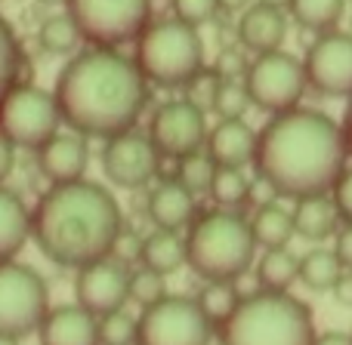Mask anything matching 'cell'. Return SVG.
<instances>
[{"mask_svg": "<svg viewBox=\"0 0 352 345\" xmlns=\"http://www.w3.org/2000/svg\"><path fill=\"white\" fill-rule=\"evenodd\" d=\"M349 145L343 127L316 108L272 115L256 133V176L281 198L331 194L346 170Z\"/></svg>", "mask_w": 352, "mask_h": 345, "instance_id": "1", "label": "cell"}, {"mask_svg": "<svg viewBox=\"0 0 352 345\" xmlns=\"http://www.w3.org/2000/svg\"><path fill=\"white\" fill-rule=\"evenodd\" d=\"M62 123L87 139H111L136 127L148 102V80L136 59L111 47L72 56L56 80Z\"/></svg>", "mask_w": 352, "mask_h": 345, "instance_id": "2", "label": "cell"}, {"mask_svg": "<svg viewBox=\"0 0 352 345\" xmlns=\"http://www.w3.org/2000/svg\"><path fill=\"white\" fill-rule=\"evenodd\" d=\"M121 228L124 216L111 191L87 179L50 185L31 216V237L41 253L74 272L109 259Z\"/></svg>", "mask_w": 352, "mask_h": 345, "instance_id": "3", "label": "cell"}, {"mask_svg": "<svg viewBox=\"0 0 352 345\" xmlns=\"http://www.w3.org/2000/svg\"><path fill=\"white\" fill-rule=\"evenodd\" d=\"M312 311L291 293L256 290L217 327L219 345H312Z\"/></svg>", "mask_w": 352, "mask_h": 345, "instance_id": "4", "label": "cell"}, {"mask_svg": "<svg viewBox=\"0 0 352 345\" xmlns=\"http://www.w3.org/2000/svg\"><path fill=\"white\" fill-rule=\"evenodd\" d=\"M256 241L250 222L232 210L204 213L192 222L186 237V262L204 281H238L256 256Z\"/></svg>", "mask_w": 352, "mask_h": 345, "instance_id": "5", "label": "cell"}, {"mask_svg": "<svg viewBox=\"0 0 352 345\" xmlns=\"http://www.w3.org/2000/svg\"><path fill=\"white\" fill-rule=\"evenodd\" d=\"M136 65L146 80L158 86H186V80L204 68V40L198 28L173 16L148 22V28L140 34Z\"/></svg>", "mask_w": 352, "mask_h": 345, "instance_id": "6", "label": "cell"}, {"mask_svg": "<svg viewBox=\"0 0 352 345\" xmlns=\"http://www.w3.org/2000/svg\"><path fill=\"white\" fill-rule=\"evenodd\" d=\"M65 6L87 43L111 49L140 40L152 16V0H68Z\"/></svg>", "mask_w": 352, "mask_h": 345, "instance_id": "7", "label": "cell"}, {"mask_svg": "<svg viewBox=\"0 0 352 345\" xmlns=\"http://www.w3.org/2000/svg\"><path fill=\"white\" fill-rule=\"evenodd\" d=\"M62 111L50 90L19 84L0 105V133L16 148H41L59 133Z\"/></svg>", "mask_w": 352, "mask_h": 345, "instance_id": "8", "label": "cell"}, {"mask_svg": "<svg viewBox=\"0 0 352 345\" xmlns=\"http://www.w3.org/2000/svg\"><path fill=\"white\" fill-rule=\"evenodd\" d=\"M136 345H210L217 327L201 311L198 299L167 293L136 318Z\"/></svg>", "mask_w": 352, "mask_h": 345, "instance_id": "9", "label": "cell"}, {"mask_svg": "<svg viewBox=\"0 0 352 345\" xmlns=\"http://www.w3.org/2000/svg\"><path fill=\"white\" fill-rule=\"evenodd\" d=\"M50 311V293L43 278L28 265L0 262V336L22 340L41 330Z\"/></svg>", "mask_w": 352, "mask_h": 345, "instance_id": "10", "label": "cell"}, {"mask_svg": "<svg viewBox=\"0 0 352 345\" xmlns=\"http://www.w3.org/2000/svg\"><path fill=\"white\" fill-rule=\"evenodd\" d=\"M244 86H248L250 105L269 111V115H285L300 105L309 80H306V68L297 56L272 49V53H260L248 65Z\"/></svg>", "mask_w": 352, "mask_h": 345, "instance_id": "11", "label": "cell"}, {"mask_svg": "<svg viewBox=\"0 0 352 345\" xmlns=\"http://www.w3.org/2000/svg\"><path fill=\"white\" fill-rule=\"evenodd\" d=\"M207 111L195 108L188 99H170L152 115L148 139L161 152V158L182 160L207 148Z\"/></svg>", "mask_w": 352, "mask_h": 345, "instance_id": "12", "label": "cell"}, {"mask_svg": "<svg viewBox=\"0 0 352 345\" xmlns=\"http://www.w3.org/2000/svg\"><path fill=\"white\" fill-rule=\"evenodd\" d=\"M306 80L331 99H352V34L324 31L303 59Z\"/></svg>", "mask_w": 352, "mask_h": 345, "instance_id": "13", "label": "cell"}, {"mask_svg": "<svg viewBox=\"0 0 352 345\" xmlns=\"http://www.w3.org/2000/svg\"><path fill=\"white\" fill-rule=\"evenodd\" d=\"M161 170V152L155 142L142 133H127L105 139L102 148V173L111 185L118 188H142L158 176Z\"/></svg>", "mask_w": 352, "mask_h": 345, "instance_id": "14", "label": "cell"}, {"mask_svg": "<svg viewBox=\"0 0 352 345\" xmlns=\"http://www.w3.org/2000/svg\"><path fill=\"white\" fill-rule=\"evenodd\" d=\"M78 305L87 309L93 318H105L111 311H121L130 299V272L118 259H99L78 268L74 281Z\"/></svg>", "mask_w": 352, "mask_h": 345, "instance_id": "15", "label": "cell"}, {"mask_svg": "<svg viewBox=\"0 0 352 345\" xmlns=\"http://www.w3.org/2000/svg\"><path fill=\"white\" fill-rule=\"evenodd\" d=\"M90 164V148L80 133H56L47 145L37 148V167L50 185H65V182L84 179Z\"/></svg>", "mask_w": 352, "mask_h": 345, "instance_id": "16", "label": "cell"}, {"mask_svg": "<svg viewBox=\"0 0 352 345\" xmlns=\"http://www.w3.org/2000/svg\"><path fill=\"white\" fill-rule=\"evenodd\" d=\"M41 345H99V318L87 309L59 305L41 324Z\"/></svg>", "mask_w": 352, "mask_h": 345, "instance_id": "17", "label": "cell"}, {"mask_svg": "<svg viewBox=\"0 0 352 345\" xmlns=\"http://www.w3.org/2000/svg\"><path fill=\"white\" fill-rule=\"evenodd\" d=\"M285 37H287L285 10H275V6H266V3H254L238 19V40H241L244 49H250V53H256V56L281 49Z\"/></svg>", "mask_w": 352, "mask_h": 345, "instance_id": "18", "label": "cell"}, {"mask_svg": "<svg viewBox=\"0 0 352 345\" xmlns=\"http://www.w3.org/2000/svg\"><path fill=\"white\" fill-rule=\"evenodd\" d=\"M207 154L217 160V167L244 170L256 158V130L241 121H219L207 133Z\"/></svg>", "mask_w": 352, "mask_h": 345, "instance_id": "19", "label": "cell"}, {"mask_svg": "<svg viewBox=\"0 0 352 345\" xmlns=\"http://www.w3.org/2000/svg\"><path fill=\"white\" fill-rule=\"evenodd\" d=\"M148 219L155 222V228L164 231H179L186 225H192L195 219V194L188 188H182L176 179H167L161 185H155V191L148 194Z\"/></svg>", "mask_w": 352, "mask_h": 345, "instance_id": "20", "label": "cell"}, {"mask_svg": "<svg viewBox=\"0 0 352 345\" xmlns=\"http://www.w3.org/2000/svg\"><path fill=\"white\" fill-rule=\"evenodd\" d=\"M343 219L337 213V204L331 194H316V198H303L297 200L294 210V228L300 237L306 241H328L340 231Z\"/></svg>", "mask_w": 352, "mask_h": 345, "instance_id": "21", "label": "cell"}, {"mask_svg": "<svg viewBox=\"0 0 352 345\" xmlns=\"http://www.w3.org/2000/svg\"><path fill=\"white\" fill-rule=\"evenodd\" d=\"M31 235V213L22 198L0 185V262H10Z\"/></svg>", "mask_w": 352, "mask_h": 345, "instance_id": "22", "label": "cell"}, {"mask_svg": "<svg viewBox=\"0 0 352 345\" xmlns=\"http://www.w3.org/2000/svg\"><path fill=\"white\" fill-rule=\"evenodd\" d=\"M250 235H254L256 247H263V250H285L297 237L294 213L278 204L260 206L254 213V219H250Z\"/></svg>", "mask_w": 352, "mask_h": 345, "instance_id": "23", "label": "cell"}, {"mask_svg": "<svg viewBox=\"0 0 352 345\" xmlns=\"http://www.w3.org/2000/svg\"><path fill=\"white\" fill-rule=\"evenodd\" d=\"M142 268H152L158 274H173L176 268H182L186 262V241L176 231H152L142 237Z\"/></svg>", "mask_w": 352, "mask_h": 345, "instance_id": "24", "label": "cell"}, {"mask_svg": "<svg viewBox=\"0 0 352 345\" xmlns=\"http://www.w3.org/2000/svg\"><path fill=\"white\" fill-rule=\"evenodd\" d=\"M343 274L346 268L334 250H309L300 259V284L309 287L312 293H331Z\"/></svg>", "mask_w": 352, "mask_h": 345, "instance_id": "25", "label": "cell"}, {"mask_svg": "<svg viewBox=\"0 0 352 345\" xmlns=\"http://www.w3.org/2000/svg\"><path fill=\"white\" fill-rule=\"evenodd\" d=\"M256 281H260V290L287 293L300 281V259L287 247L285 250H266L260 265H256Z\"/></svg>", "mask_w": 352, "mask_h": 345, "instance_id": "26", "label": "cell"}, {"mask_svg": "<svg viewBox=\"0 0 352 345\" xmlns=\"http://www.w3.org/2000/svg\"><path fill=\"white\" fill-rule=\"evenodd\" d=\"M291 16L297 19V25H303L306 31H334L337 22L343 19L346 0H291Z\"/></svg>", "mask_w": 352, "mask_h": 345, "instance_id": "27", "label": "cell"}, {"mask_svg": "<svg viewBox=\"0 0 352 345\" xmlns=\"http://www.w3.org/2000/svg\"><path fill=\"white\" fill-rule=\"evenodd\" d=\"M195 299H198L201 311L210 318L213 327H219V324L238 309L241 293H238V281H204V290Z\"/></svg>", "mask_w": 352, "mask_h": 345, "instance_id": "28", "label": "cell"}, {"mask_svg": "<svg viewBox=\"0 0 352 345\" xmlns=\"http://www.w3.org/2000/svg\"><path fill=\"white\" fill-rule=\"evenodd\" d=\"M37 40H41V47L53 56H74L84 37H80L74 19L68 16V12H62V16H50L47 22L41 25Z\"/></svg>", "mask_w": 352, "mask_h": 345, "instance_id": "29", "label": "cell"}, {"mask_svg": "<svg viewBox=\"0 0 352 345\" xmlns=\"http://www.w3.org/2000/svg\"><path fill=\"white\" fill-rule=\"evenodd\" d=\"M19 74H22V47L16 40L12 25L0 16V105L12 86H19Z\"/></svg>", "mask_w": 352, "mask_h": 345, "instance_id": "30", "label": "cell"}, {"mask_svg": "<svg viewBox=\"0 0 352 345\" xmlns=\"http://www.w3.org/2000/svg\"><path fill=\"white\" fill-rule=\"evenodd\" d=\"M210 198L219 204V210H238L250 200V182L241 170H232V167H219L213 176L210 185Z\"/></svg>", "mask_w": 352, "mask_h": 345, "instance_id": "31", "label": "cell"}, {"mask_svg": "<svg viewBox=\"0 0 352 345\" xmlns=\"http://www.w3.org/2000/svg\"><path fill=\"white\" fill-rule=\"evenodd\" d=\"M217 160L210 158L207 152H195L188 158L176 160V173H179V185L188 188L192 194H210V185H213V176H217Z\"/></svg>", "mask_w": 352, "mask_h": 345, "instance_id": "32", "label": "cell"}, {"mask_svg": "<svg viewBox=\"0 0 352 345\" xmlns=\"http://www.w3.org/2000/svg\"><path fill=\"white\" fill-rule=\"evenodd\" d=\"M223 74L217 68H201L198 74L186 80V99L201 111H213V102H217V93L223 86Z\"/></svg>", "mask_w": 352, "mask_h": 345, "instance_id": "33", "label": "cell"}, {"mask_svg": "<svg viewBox=\"0 0 352 345\" xmlns=\"http://www.w3.org/2000/svg\"><path fill=\"white\" fill-rule=\"evenodd\" d=\"M248 108H250V96L244 80H223V86L217 93V102H213V115L219 121H241Z\"/></svg>", "mask_w": 352, "mask_h": 345, "instance_id": "34", "label": "cell"}, {"mask_svg": "<svg viewBox=\"0 0 352 345\" xmlns=\"http://www.w3.org/2000/svg\"><path fill=\"white\" fill-rule=\"evenodd\" d=\"M167 296V281L164 274L152 272V268H140V272H130V302H136L140 309H148L158 299Z\"/></svg>", "mask_w": 352, "mask_h": 345, "instance_id": "35", "label": "cell"}, {"mask_svg": "<svg viewBox=\"0 0 352 345\" xmlns=\"http://www.w3.org/2000/svg\"><path fill=\"white\" fill-rule=\"evenodd\" d=\"M136 318H130L124 309L99 318V345H136Z\"/></svg>", "mask_w": 352, "mask_h": 345, "instance_id": "36", "label": "cell"}, {"mask_svg": "<svg viewBox=\"0 0 352 345\" xmlns=\"http://www.w3.org/2000/svg\"><path fill=\"white\" fill-rule=\"evenodd\" d=\"M170 6H173V19L192 25V28L207 25L219 12V0H170Z\"/></svg>", "mask_w": 352, "mask_h": 345, "instance_id": "37", "label": "cell"}, {"mask_svg": "<svg viewBox=\"0 0 352 345\" xmlns=\"http://www.w3.org/2000/svg\"><path fill=\"white\" fill-rule=\"evenodd\" d=\"M111 259H118L121 265H133V262H140L142 259V237L133 235V231L121 228L115 247H111Z\"/></svg>", "mask_w": 352, "mask_h": 345, "instance_id": "38", "label": "cell"}, {"mask_svg": "<svg viewBox=\"0 0 352 345\" xmlns=\"http://www.w3.org/2000/svg\"><path fill=\"white\" fill-rule=\"evenodd\" d=\"M331 198H334L343 225H352V170H343V176L334 185V191H331Z\"/></svg>", "mask_w": 352, "mask_h": 345, "instance_id": "39", "label": "cell"}, {"mask_svg": "<svg viewBox=\"0 0 352 345\" xmlns=\"http://www.w3.org/2000/svg\"><path fill=\"white\" fill-rule=\"evenodd\" d=\"M248 65H250V62L244 59L238 49H223L213 68H217L226 80H238V78H244V74H248Z\"/></svg>", "mask_w": 352, "mask_h": 345, "instance_id": "40", "label": "cell"}, {"mask_svg": "<svg viewBox=\"0 0 352 345\" xmlns=\"http://www.w3.org/2000/svg\"><path fill=\"white\" fill-rule=\"evenodd\" d=\"M334 253L340 256L343 268L352 272V225H343L340 231H337V241H334Z\"/></svg>", "mask_w": 352, "mask_h": 345, "instance_id": "41", "label": "cell"}, {"mask_svg": "<svg viewBox=\"0 0 352 345\" xmlns=\"http://www.w3.org/2000/svg\"><path fill=\"white\" fill-rule=\"evenodd\" d=\"M12 167H16V145H12V142L0 133V185L10 179Z\"/></svg>", "mask_w": 352, "mask_h": 345, "instance_id": "42", "label": "cell"}, {"mask_svg": "<svg viewBox=\"0 0 352 345\" xmlns=\"http://www.w3.org/2000/svg\"><path fill=\"white\" fill-rule=\"evenodd\" d=\"M337 296V302H343V305H352V272H346L340 281H337V287L331 290Z\"/></svg>", "mask_w": 352, "mask_h": 345, "instance_id": "43", "label": "cell"}, {"mask_svg": "<svg viewBox=\"0 0 352 345\" xmlns=\"http://www.w3.org/2000/svg\"><path fill=\"white\" fill-rule=\"evenodd\" d=\"M312 345H352V336L349 333H340V330H328V333L316 336Z\"/></svg>", "mask_w": 352, "mask_h": 345, "instance_id": "44", "label": "cell"}, {"mask_svg": "<svg viewBox=\"0 0 352 345\" xmlns=\"http://www.w3.org/2000/svg\"><path fill=\"white\" fill-rule=\"evenodd\" d=\"M250 6V0H219V10L223 12H244Z\"/></svg>", "mask_w": 352, "mask_h": 345, "instance_id": "45", "label": "cell"}, {"mask_svg": "<svg viewBox=\"0 0 352 345\" xmlns=\"http://www.w3.org/2000/svg\"><path fill=\"white\" fill-rule=\"evenodd\" d=\"M343 133H346V145H349V154H352V99H349L346 117H343Z\"/></svg>", "mask_w": 352, "mask_h": 345, "instance_id": "46", "label": "cell"}, {"mask_svg": "<svg viewBox=\"0 0 352 345\" xmlns=\"http://www.w3.org/2000/svg\"><path fill=\"white\" fill-rule=\"evenodd\" d=\"M256 3H266V6H275V10H287L291 0H256Z\"/></svg>", "mask_w": 352, "mask_h": 345, "instance_id": "47", "label": "cell"}, {"mask_svg": "<svg viewBox=\"0 0 352 345\" xmlns=\"http://www.w3.org/2000/svg\"><path fill=\"white\" fill-rule=\"evenodd\" d=\"M19 340H6V336H0V345H16Z\"/></svg>", "mask_w": 352, "mask_h": 345, "instance_id": "48", "label": "cell"}, {"mask_svg": "<svg viewBox=\"0 0 352 345\" xmlns=\"http://www.w3.org/2000/svg\"><path fill=\"white\" fill-rule=\"evenodd\" d=\"M41 3H68V0H41Z\"/></svg>", "mask_w": 352, "mask_h": 345, "instance_id": "49", "label": "cell"}, {"mask_svg": "<svg viewBox=\"0 0 352 345\" xmlns=\"http://www.w3.org/2000/svg\"><path fill=\"white\" fill-rule=\"evenodd\" d=\"M349 336H352V333H349Z\"/></svg>", "mask_w": 352, "mask_h": 345, "instance_id": "50", "label": "cell"}]
</instances>
